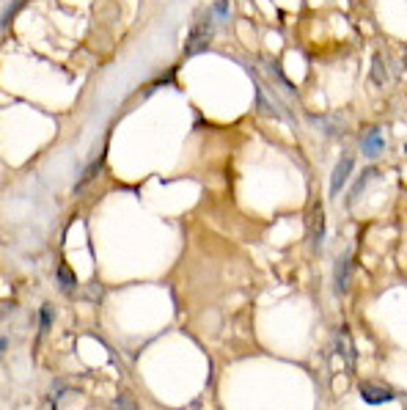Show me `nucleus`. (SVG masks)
<instances>
[{
	"mask_svg": "<svg viewBox=\"0 0 407 410\" xmlns=\"http://www.w3.org/2000/svg\"><path fill=\"white\" fill-rule=\"evenodd\" d=\"M212 33H215V20H212L209 11H204L201 20H198V23L193 25V31H190L188 44H185V56L193 58V56L204 53V50L209 47V41H212Z\"/></svg>",
	"mask_w": 407,
	"mask_h": 410,
	"instance_id": "f257e3e1",
	"label": "nucleus"
},
{
	"mask_svg": "<svg viewBox=\"0 0 407 410\" xmlns=\"http://www.w3.org/2000/svg\"><path fill=\"white\" fill-rule=\"evenodd\" d=\"M50 325H53V306H41V312H39V336L44 333V331H50Z\"/></svg>",
	"mask_w": 407,
	"mask_h": 410,
	"instance_id": "ddd939ff",
	"label": "nucleus"
},
{
	"mask_svg": "<svg viewBox=\"0 0 407 410\" xmlns=\"http://www.w3.org/2000/svg\"><path fill=\"white\" fill-rule=\"evenodd\" d=\"M375 177H377V168H366V171L358 177V182H355L352 193L347 196V207H352V204L361 198V193H363V188H366V182H369V179H375Z\"/></svg>",
	"mask_w": 407,
	"mask_h": 410,
	"instance_id": "0eeeda50",
	"label": "nucleus"
},
{
	"mask_svg": "<svg viewBox=\"0 0 407 410\" xmlns=\"http://www.w3.org/2000/svg\"><path fill=\"white\" fill-rule=\"evenodd\" d=\"M405 63H407V58H405Z\"/></svg>",
	"mask_w": 407,
	"mask_h": 410,
	"instance_id": "dca6fc26",
	"label": "nucleus"
},
{
	"mask_svg": "<svg viewBox=\"0 0 407 410\" xmlns=\"http://www.w3.org/2000/svg\"><path fill=\"white\" fill-rule=\"evenodd\" d=\"M209 14H212V20H215V23L228 20V0H215V3H212V8H209Z\"/></svg>",
	"mask_w": 407,
	"mask_h": 410,
	"instance_id": "f8f14e48",
	"label": "nucleus"
},
{
	"mask_svg": "<svg viewBox=\"0 0 407 410\" xmlns=\"http://www.w3.org/2000/svg\"><path fill=\"white\" fill-rule=\"evenodd\" d=\"M349 276H352V253L344 251L339 259H336V264H333V286H336L339 295H344L347 292V286H349Z\"/></svg>",
	"mask_w": 407,
	"mask_h": 410,
	"instance_id": "7ed1b4c3",
	"label": "nucleus"
},
{
	"mask_svg": "<svg viewBox=\"0 0 407 410\" xmlns=\"http://www.w3.org/2000/svg\"><path fill=\"white\" fill-rule=\"evenodd\" d=\"M28 3H31V0H11V3L6 6L3 17H0V28H6V25H8V23H11L14 17H17V11H20V8H25Z\"/></svg>",
	"mask_w": 407,
	"mask_h": 410,
	"instance_id": "1a4fd4ad",
	"label": "nucleus"
},
{
	"mask_svg": "<svg viewBox=\"0 0 407 410\" xmlns=\"http://www.w3.org/2000/svg\"><path fill=\"white\" fill-rule=\"evenodd\" d=\"M405 149H407V146H405Z\"/></svg>",
	"mask_w": 407,
	"mask_h": 410,
	"instance_id": "f3484780",
	"label": "nucleus"
},
{
	"mask_svg": "<svg viewBox=\"0 0 407 410\" xmlns=\"http://www.w3.org/2000/svg\"><path fill=\"white\" fill-rule=\"evenodd\" d=\"M113 410H138V405H135L127 394H119V397H116V402H113Z\"/></svg>",
	"mask_w": 407,
	"mask_h": 410,
	"instance_id": "4468645a",
	"label": "nucleus"
},
{
	"mask_svg": "<svg viewBox=\"0 0 407 410\" xmlns=\"http://www.w3.org/2000/svg\"><path fill=\"white\" fill-rule=\"evenodd\" d=\"M352 171H355V160L344 155V158L336 162V168H333V177H330V196H339L342 190H344L347 179L352 177Z\"/></svg>",
	"mask_w": 407,
	"mask_h": 410,
	"instance_id": "20e7f679",
	"label": "nucleus"
},
{
	"mask_svg": "<svg viewBox=\"0 0 407 410\" xmlns=\"http://www.w3.org/2000/svg\"><path fill=\"white\" fill-rule=\"evenodd\" d=\"M56 276H58V286H61L63 292H72V289L77 286V278H75V273H72V270H69L66 264H58V273H56Z\"/></svg>",
	"mask_w": 407,
	"mask_h": 410,
	"instance_id": "6e6552de",
	"label": "nucleus"
},
{
	"mask_svg": "<svg viewBox=\"0 0 407 410\" xmlns=\"http://www.w3.org/2000/svg\"><path fill=\"white\" fill-rule=\"evenodd\" d=\"M361 397L366 405H385V402H394V391H385L382 385H372V383H363L361 385Z\"/></svg>",
	"mask_w": 407,
	"mask_h": 410,
	"instance_id": "423d86ee",
	"label": "nucleus"
},
{
	"mask_svg": "<svg viewBox=\"0 0 407 410\" xmlns=\"http://www.w3.org/2000/svg\"><path fill=\"white\" fill-rule=\"evenodd\" d=\"M102 162H105V155L96 160V162H91V165H89V171H86V174L80 177V182L75 185V193H80V190H83L86 185H89V182H91V179H94L96 174H99V168H102Z\"/></svg>",
	"mask_w": 407,
	"mask_h": 410,
	"instance_id": "9d476101",
	"label": "nucleus"
},
{
	"mask_svg": "<svg viewBox=\"0 0 407 410\" xmlns=\"http://www.w3.org/2000/svg\"><path fill=\"white\" fill-rule=\"evenodd\" d=\"M63 394H66V385H63L61 380H56V385H53V397H50V399H53V405L58 402V397H63Z\"/></svg>",
	"mask_w": 407,
	"mask_h": 410,
	"instance_id": "2eb2a0df",
	"label": "nucleus"
},
{
	"mask_svg": "<svg viewBox=\"0 0 407 410\" xmlns=\"http://www.w3.org/2000/svg\"><path fill=\"white\" fill-rule=\"evenodd\" d=\"M372 83L375 86H385L388 83V75H385V63L380 56H375V61H372Z\"/></svg>",
	"mask_w": 407,
	"mask_h": 410,
	"instance_id": "9b49d317",
	"label": "nucleus"
},
{
	"mask_svg": "<svg viewBox=\"0 0 407 410\" xmlns=\"http://www.w3.org/2000/svg\"><path fill=\"white\" fill-rule=\"evenodd\" d=\"M361 152H363V158L375 160L380 158L382 152H385V138H382V127H369L366 132H363V141H361Z\"/></svg>",
	"mask_w": 407,
	"mask_h": 410,
	"instance_id": "f03ea898",
	"label": "nucleus"
},
{
	"mask_svg": "<svg viewBox=\"0 0 407 410\" xmlns=\"http://www.w3.org/2000/svg\"><path fill=\"white\" fill-rule=\"evenodd\" d=\"M309 237H311V248L319 253L322 240H325V212H322V204H314L311 223H309Z\"/></svg>",
	"mask_w": 407,
	"mask_h": 410,
	"instance_id": "39448f33",
	"label": "nucleus"
}]
</instances>
